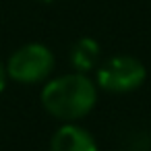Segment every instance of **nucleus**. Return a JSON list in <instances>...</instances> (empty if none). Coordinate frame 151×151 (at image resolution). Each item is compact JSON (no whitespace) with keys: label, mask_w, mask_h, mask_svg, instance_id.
<instances>
[{"label":"nucleus","mask_w":151,"mask_h":151,"mask_svg":"<svg viewBox=\"0 0 151 151\" xmlns=\"http://www.w3.org/2000/svg\"><path fill=\"white\" fill-rule=\"evenodd\" d=\"M97 81L106 91L126 93L143 85L145 66L132 56H116L101 64L97 73Z\"/></svg>","instance_id":"3"},{"label":"nucleus","mask_w":151,"mask_h":151,"mask_svg":"<svg viewBox=\"0 0 151 151\" xmlns=\"http://www.w3.org/2000/svg\"><path fill=\"white\" fill-rule=\"evenodd\" d=\"M54 68V56L52 52L42 44H27L19 48L9 64L6 73L19 83H37L44 81Z\"/></svg>","instance_id":"2"},{"label":"nucleus","mask_w":151,"mask_h":151,"mask_svg":"<svg viewBox=\"0 0 151 151\" xmlns=\"http://www.w3.org/2000/svg\"><path fill=\"white\" fill-rule=\"evenodd\" d=\"M97 58H99V46L91 37H83L70 48V64L79 73L91 70L97 64Z\"/></svg>","instance_id":"5"},{"label":"nucleus","mask_w":151,"mask_h":151,"mask_svg":"<svg viewBox=\"0 0 151 151\" xmlns=\"http://www.w3.org/2000/svg\"><path fill=\"white\" fill-rule=\"evenodd\" d=\"M42 2H52V0H42Z\"/></svg>","instance_id":"7"},{"label":"nucleus","mask_w":151,"mask_h":151,"mask_svg":"<svg viewBox=\"0 0 151 151\" xmlns=\"http://www.w3.org/2000/svg\"><path fill=\"white\" fill-rule=\"evenodd\" d=\"M4 83H6V73H4V66L0 64V91L4 89Z\"/></svg>","instance_id":"6"},{"label":"nucleus","mask_w":151,"mask_h":151,"mask_svg":"<svg viewBox=\"0 0 151 151\" xmlns=\"http://www.w3.org/2000/svg\"><path fill=\"white\" fill-rule=\"evenodd\" d=\"M95 85L83 75H64L50 81L42 91L44 108L60 120L83 118L95 106Z\"/></svg>","instance_id":"1"},{"label":"nucleus","mask_w":151,"mask_h":151,"mask_svg":"<svg viewBox=\"0 0 151 151\" xmlns=\"http://www.w3.org/2000/svg\"><path fill=\"white\" fill-rule=\"evenodd\" d=\"M50 149L52 151H97V145L87 130L75 124H66L56 130L50 143Z\"/></svg>","instance_id":"4"}]
</instances>
